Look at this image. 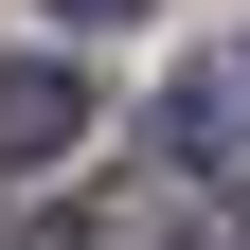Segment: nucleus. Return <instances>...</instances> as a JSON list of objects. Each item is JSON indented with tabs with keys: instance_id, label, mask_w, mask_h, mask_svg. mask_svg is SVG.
I'll use <instances>...</instances> for the list:
<instances>
[{
	"instance_id": "4",
	"label": "nucleus",
	"mask_w": 250,
	"mask_h": 250,
	"mask_svg": "<svg viewBox=\"0 0 250 250\" xmlns=\"http://www.w3.org/2000/svg\"><path fill=\"white\" fill-rule=\"evenodd\" d=\"M179 250H250V197H214V214H179Z\"/></svg>"
},
{
	"instance_id": "1",
	"label": "nucleus",
	"mask_w": 250,
	"mask_h": 250,
	"mask_svg": "<svg viewBox=\"0 0 250 250\" xmlns=\"http://www.w3.org/2000/svg\"><path fill=\"white\" fill-rule=\"evenodd\" d=\"M72 143H89V89H72V54H0V179L72 161Z\"/></svg>"
},
{
	"instance_id": "2",
	"label": "nucleus",
	"mask_w": 250,
	"mask_h": 250,
	"mask_svg": "<svg viewBox=\"0 0 250 250\" xmlns=\"http://www.w3.org/2000/svg\"><path fill=\"white\" fill-rule=\"evenodd\" d=\"M232 125H250V72H179V89H161V161L214 179V161H232Z\"/></svg>"
},
{
	"instance_id": "3",
	"label": "nucleus",
	"mask_w": 250,
	"mask_h": 250,
	"mask_svg": "<svg viewBox=\"0 0 250 250\" xmlns=\"http://www.w3.org/2000/svg\"><path fill=\"white\" fill-rule=\"evenodd\" d=\"M54 36H125V18H143V0H36Z\"/></svg>"
}]
</instances>
